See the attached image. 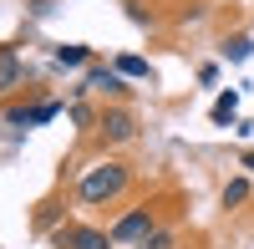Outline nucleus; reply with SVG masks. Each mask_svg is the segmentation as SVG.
<instances>
[{"label": "nucleus", "instance_id": "obj_8", "mask_svg": "<svg viewBox=\"0 0 254 249\" xmlns=\"http://www.w3.org/2000/svg\"><path fill=\"white\" fill-rule=\"evenodd\" d=\"M92 51L87 46H56V66H87Z\"/></svg>", "mask_w": 254, "mask_h": 249}, {"label": "nucleus", "instance_id": "obj_13", "mask_svg": "<svg viewBox=\"0 0 254 249\" xmlns=\"http://www.w3.org/2000/svg\"><path fill=\"white\" fill-rule=\"evenodd\" d=\"M142 249H173V234H168V229H153V234L142 239Z\"/></svg>", "mask_w": 254, "mask_h": 249}, {"label": "nucleus", "instance_id": "obj_2", "mask_svg": "<svg viewBox=\"0 0 254 249\" xmlns=\"http://www.w3.org/2000/svg\"><path fill=\"white\" fill-rule=\"evenodd\" d=\"M147 234H153V219H147V209H132V214H122L112 224V244H142Z\"/></svg>", "mask_w": 254, "mask_h": 249}, {"label": "nucleus", "instance_id": "obj_10", "mask_svg": "<svg viewBox=\"0 0 254 249\" xmlns=\"http://www.w3.org/2000/svg\"><path fill=\"white\" fill-rule=\"evenodd\" d=\"M117 71H122V76H137V81H142V76H153V66H147L142 56H117Z\"/></svg>", "mask_w": 254, "mask_h": 249}, {"label": "nucleus", "instance_id": "obj_15", "mask_svg": "<svg viewBox=\"0 0 254 249\" xmlns=\"http://www.w3.org/2000/svg\"><path fill=\"white\" fill-rule=\"evenodd\" d=\"M239 163H244V168L254 173V148H244V158H239Z\"/></svg>", "mask_w": 254, "mask_h": 249}, {"label": "nucleus", "instance_id": "obj_12", "mask_svg": "<svg viewBox=\"0 0 254 249\" xmlns=\"http://www.w3.org/2000/svg\"><path fill=\"white\" fill-rule=\"evenodd\" d=\"M61 107H56V102H36V107H31V127H41V122H51Z\"/></svg>", "mask_w": 254, "mask_h": 249}, {"label": "nucleus", "instance_id": "obj_11", "mask_svg": "<svg viewBox=\"0 0 254 249\" xmlns=\"http://www.w3.org/2000/svg\"><path fill=\"white\" fill-rule=\"evenodd\" d=\"M224 56H229V61H249V56H254V41H249V36L224 41Z\"/></svg>", "mask_w": 254, "mask_h": 249}, {"label": "nucleus", "instance_id": "obj_4", "mask_svg": "<svg viewBox=\"0 0 254 249\" xmlns=\"http://www.w3.org/2000/svg\"><path fill=\"white\" fill-rule=\"evenodd\" d=\"M102 132H107V142H127L137 132V122H132V112H107L102 117Z\"/></svg>", "mask_w": 254, "mask_h": 249}, {"label": "nucleus", "instance_id": "obj_5", "mask_svg": "<svg viewBox=\"0 0 254 249\" xmlns=\"http://www.w3.org/2000/svg\"><path fill=\"white\" fill-rule=\"evenodd\" d=\"M61 244H71V249H107L112 234H102V229H66Z\"/></svg>", "mask_w": 254, "mask_h": 249}, {"label": "nucleus", "instance_id": "obj_1", "mask_svg": "<svg viewBox=\"0 0 254 249\" xmlns=\"http://www.w3.org/2000/svg\"><path fill=\"white\" fill-rule=\"evenodd\" d=\"M122 188H127V168H122V163H102V168H87V173H81V183H76L81 203H107V198H117Z\"/></svg>", "mask_w": 254, "mask_h": 249}, {"label": "nucleus", "instance_id": "obj_3", "mask_svg": "<svg viewBox=\"0 0 254 249\" xmlns=\"http://www.w3.org/2000/svg\"><path fill=\"white\" fill-rule=\"evenodd\" d=\"M20 76H26V61H20L15 46H0V97L10 87H20Z\"/></svg>", "mask_w": 254, "mask_h": 249}, {"label": "nucleus", "instance_id": "obj_14", "mask_svg": "<svg viewBox=\"0 0 254 249\" xmlns=\"http://www.w3.org/2000/svg\"><path fill=\"white\" fill-rule=\"evenodd\" d=\"M66 117L76 122V127H87V122H92V112H87V107H81V102H71V112H66Z\"/></svg>", "mask_w": 254, "mask_h": 249}, {"label": "nucleus", "instance_id": "obj_9", "mask_svg": "<svg viewBox=\"0 0 254 249\" xmlns=\"http://www.w3.org/2000/svg\"><path fill=\"white\" fill-rule=\"evenodd\" d=\"M249 198V178H229L224 183V209H234V203H244Z\"/></svg>", "mask_w": 254, "mask_h": 249}, {"label": "nucleus", "instance_id": "obj_6", "mask_svg": "<svg viewBox=\"0 0 254 249\" xmlns=\"http://www.w3.org/2000/svg\"><path fill=\"white\" fill-rule=\"evenodd\" d=\"M208 117H214V127H229V122L239 117V92H234V87L219 92V102H214V112H208Z\"/></svg>", "mask_w": 254, "mask_h": 249}, {"label": "nucleus", "instance_id": "obj_7", "mask_svg": "<svg viewBox=\"0 0 254 249\" xmlns=\"http://www.w3.org/2000/svg\"><path fill=\"white\" fill-rule=\"evenodd\" d=\"M87 87H97V92H127V81H122V71L92 66V71H87Z\"/></svg>", "mask_w": 254, "mask_h": 249}]
</instances>
